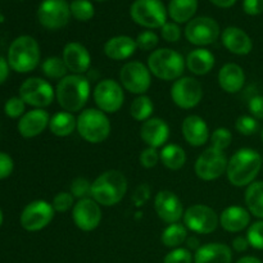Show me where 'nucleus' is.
Segmentation results:
<instances>
[{"mask_svg":"<svg viewBox=\"0 0 263 263\" xmlns=\"http://www.w3.org/2000/svg\"><path fill=\"white\" fill-rule=\"evenodd\" d=\"M181 133L185 141L194 148L204 145L211 136L207 122L197 115H190L184 118L181 123Z\"/></svg>","mask_w":263,"mask_h":263,"instance_id":"21","label":"nucleus"},{"mask_svg":"<svg viewBox=\"0 0 263 263\" xmlns=\"http://www.w3.org/2000/svg\"><path fill=\"white\" fill-rule=\"evenodd\" d=\"M261 139H262V143H263V128H262V131H261Z\"/></svg>","mask_w":263,"mask_h":263,"instance_id":"57","label":"nucleus"},{"mask_svg":"<svg viewBox=\"0 0 263 263\" xmlns=\"http://www.w3.org/2000/svg\"><path fill=\"white\" fill-rule=\"evenodd\" d=\"M154 112L153 100L148 95H138L133 100L130 107V115L138 122H145L152 118Z\"/></svg>","mask_w":263,"mask_h":263,"instance_id":"34","label":"nucleus"},{"mask_svg":"<svg viewBox=\"0 0 263 263\" xmlns=\"http://www.w3.org/2000/svg\"><path fill=\"white\" fill-rule=\"evenodd\" d=\"M26 103L21 97H12L5 102L4 112L10 118H20L25 115Z\"/></svg>","mask_w":263,"mask_h":263,"instance_id":"43","label":"nucleus"},{"mask_svg":"<svg viewBox=\"0 0 263 263\" xmlns=\"http://www.w3.org/2000/svg\"><path fill=\"white\" fill-rule=\"evenodd\" d=\"M217 79L220 87L228 94H236L246 85L244 69L236 63H226L221 67Z\"/></svg>","mask_w":263,"mask_h":263,"instance_id":"25","label":"nucleus"},{"mask_svg":"<svg viewBox=\"0 0 263 263\" xmlns=\"http://www.w3.org/2000/svg\"><path fill=\"white\" fill-rule=\"evenodd\" d=\"M140 138L151 148H163L170 138V126L159 117L149 118L141 125Z\"/></svg>","mask_w":263,"mask_h":263,"instance_id":"20","label":"nucleus"},{"mask_svg":"<svg viewBox=\"0 0 263 263\" xmlns=\"http://www.w3.org/2000/svg\"><path fill=\"white\" fill-rule=\"evenodd\" d=\"M248 109L252 117L256 120H263V95H254L248 103Z\"/></svg>","mask_w":263,"mask_h":263,"instance_id":"49","label":"nucleus"},{"mask_svg":"<svg viewBox=\"0 0 263 263\" xmlns=\"http://www.w3.org/2000/svg\"><path fill=\"white\" fill-rule=\"evenodd\" d=\"M210 141L212 148L221 152H225L231 145V143H233V134H231V131L229 128L218 127L213 133H211Z\"/></svg>","mask_w":263,"mask_h":263,"instance_id":"37","label":"nucleus"},{"mask_svg":"<svg viewBox=\"0 0 263 263\" xmlns=\"http://www.w3.org/2000/svg\"><path fill=\"white\" fill-rule=\"evenodd\" d=\"M236 263H262V261L254 256H246V257H241L240 259H238V262Z\"/></svg>","mask_w":263,"mask_h":263,"instance_id":"55","label":"nucleus"},{"mask_svg":"<svg viewBox=\"0 0 263 263\" xmlns=\"http://www.w3.org/2000/svg\"><path fill=\"white\" fill-rule=\"evenodd\" d=\"M198 10V0H170L167 13L175 23H187Z\"/></svg>","mask_w":263,"mask_h":263,"instance_id":"29","label":"nucleus"},{"mask_svg":"<svg viewBox=\"0 0 263 263\" xmlns=\"http://www.w3.org/2000/svg\"><path fill=\"white\" fill-rule=\"evenodd\" d=\"M54 211L59 213H66L69 210H72L74 205V198L69 192H61L55 194L51 202Z\"/></svg>","mask_w":263,"mask_h":263,"instance_id":"42","label":"nucleus"},{"mask_svg":"<svg viewBox=\"0 0 263 263\" xmlns=\"http://www.w3.org/2000/svg\"><path fill=\"white\" fill-rule=\"evenodd\" d=\"M49 122H50V116L45 109L33 108L20 118L17 126L18 133L26 139L36 138L43 134L46 127H49Z\"/></svg>","mask_w":263,"mask_h":263,"instance_id":"22","label":"nucleus"},{"mask_svg":"<svg viewBox=\"0 0 263 263\" xmlns=\"http://www.w3.org/2000/svg\"><path fill=\"white\" fill-rule=\"evenodd\" d=\"M154 211L163 222L177 223L184 217V205L180 198L171 190H161L154 198Z\"/></svg>","mask_w":263,"mask_h":263,"instance_id":"18","label":"nucleus"},{"mask_svg":"<svg viewBox=\"0 0 263 263\" xmlns=\"http://www.w3.org/2000/svg\"><path fill=\"white\" fill-rule=\"evenodd\" d=\"M181 28L175 22H166L161 27V36L167 43H177L181 39Z\"/></svg>","mask_w":263,"mask_h":263,"instance_id":"46","label":"nucleus"},{"mask_svg":"<svg viewBox=\"0 0 263 263\" xmlns=\"http://www.w3.org/2000/svg\"><path fill=\"white\" fill-rule=\"evenodd\" d=\"M91 184L92 182L89 181L86 177H76L69 185V193L77 200L91 198Z\"/></svg>","mask_w":263,"mask_h":263,"instance_id":"38","label":"nucleus"},{"mask_svg":"<svg viewBox=\"0 0 263 263\" xmlns=\"http://www.w3.org/2000/svg\"><path fill=\"white\" fill-rule=\"evenodd\" d=\"M20 97L26 104L44 109L55 99V89L41 77H30L20 86Z\"/></svg>","mask_w":263,"mask_h":263,"instance_id":"8","label":"nucleus"},{"mask_svg":"<svg viewBox=\"0 0 263 263\" xmlns=\"http://www.w3.org/2000/svg\"><path fill=\"white\" fill-rule=\"evenodd\" d=\"M76 130L87 143L100 144L109 138L112 126L107 113L98 108H87L77 117Z\"/></svg>","mask_w":263,"mask_h":263,"instance_id":"6","label":"nucleus"},{"mask_svg":"<svg viewBox=\"0 0 263 263\" xmlns=\"http://www.w3.org/2000/svg\"><path fill=\"white\" fill-rule=\"evenodd\" d=\"M14 170V162L9 154L0 152V180H4L12 175Z\"/></svg>","mask_w":263,"mask_h":263,"instance_id":"47","label":"nucleus"},{"mask_svg":"<svg viewBox=\"0 0 263 263\" xmlns=\"http://www.w3.org/2000/svg\"><path fill=\"white\" fill-rule=\"evenodd\" d=\"M220 226L228 233H241L249 228L251 213L240 205H230L220 213Z\"/></svg>","mask_w":263,"mask_h":263,"instance_id":"24","label":"nucleus"},{"mask_svg":"<svg viewBox=\"0 0 263 263\" xmlns=\"http://www.w3.org/2000/svg\"><path fill=\"white\" fill-rule=\"evenodd\" d=\"M127 189L125 174L118 170H108L92 181L91 198L100 207H112L125 198Z\"/></svg>","mask_w":263,"mask_h":263,"instance_id":"3","label":"nucleus"},{"mask_svg":"<svg viewBox=\"0 0 263 263\" xmlns=\"http://www.w3.org/2000/svg\"><path fill=\"white\" fill-rule=\"evenodd\" d=\"M9 68L10 67L7 59L0 55V85L7 81L8 76H9Z\"/></svg>","mask_w":263,"mask_h":263,"instance_id":"52","label":"nucleus"},{"mask_svg":"<svg viewBox=\"0 0 263 263\" xmlns=\"http://www.w3.org/2000/svg\"><path fill=\"white\" fill-rule=\"evenodd\" d=\"M97 2H104V0H97Z\"/></svg>","mask_w":263,"mask_h":263,"instance_id":"58","label":"nucleus"},{"mask_svg":"<svg viewBox=\"0 0 263 263\" xmlns=\"http://www.w3.org/2000/svg\"><path fill=\"white\" fill-rule=\"evenodd\" d=\"M136 41V46L138 49L144 51H154L156 50L157 45L159 43L158 35H157L154 31L152 30H146L143 31L138 35V37L135 39Z\"/></svg>","mask_w":263,"mask_h":263,"instance_id":"40","label":"nucleus"},{"mask_svg":"<svg viewBox=\"0 0 263 263\" xmlns=\"http://www.w3.org/2000/svg\"><path fill=\"white\" fill-rule=\"evenodd\" d=\"M41 53L39 43L28 35L18 36L12 41L8 50V63L18 73H28L40 63Z\"/></svg>","mask_w":263,"mask_h":263,"instance_id":"4","label":"nucleus"},{"mask_svg":"<svg viewBox=\"0 0 263 263\" xmlns=\"http://www.w3.org/2000/svg\"><path fill=\"white\" fill-rule=\"evenodd\" d=\"M229 159L223 152L210 148L199 154L194 164L195 175L203 181H213L226 174Z\"/></svg>","mask_w":263,"mask_h":263,"instance_id":"12","label":"nucleus"},{"mask_svg":"<svg viewBox=\"0 0 263 263\" xmlns=\"http://www.w3.org/2000/svg\"><path fill=\"white\" fill-rule=\"evenodd\" d=\"M122 85L113 79H104L98 82L92 91V99L98 109L104 113H116L122 108L125 92Z\"/></svg>","mask_w":263,"mask_h":263,"instance_id":"9","label":"nucleus"},{"mask_svg":"<svg viewBox=\"0 0 263 263\" xmlns=\"http://www.w3.org/2000/svg\"><path fill=\"white\" fill-rule=\"evenodd\" d=\"M261 168V154L252 148H241L229 159L226 176L233 186L246 187L256 181Z\"/></svg>","mask_w":263,"mask_h":263,"instance_id":"1","label":"nucleus"},{"mask_svg":"<svg viewBox=\"0 0 263 263\" xmlns=\"http://www.w3.org/2000/svg\"><path fill=\"white\" fill-rule=\"evenodd\" d=\"M182 220L187 230L200 235L212 234L220 226V217L216 211L205 204H193L187 207Z\"/></svg>","mask_w":263,"mask_h":263,"instance_id":"11","label":"nucleus"},{"mask_svg":"<svg viewBox=\"0 0 263 263\" xmlns=\"http://www.w3.org/2000/svg\"><path fill=\"white\" fill-rule=\"evenodd\" d=\"M221 41L222 45L235 55H248L253 49L251 36L235 26H229L221 32Z\"/></svg>","mask_w":263,"mask_h":263,"instance_id":"23","label":"nucleus"},{"mask_svg":"<svg viewBox=\"0 0 263 263\" xmlns=\"http://www.w3.org/2000/svg\"><path fill=\"white\" fill-rule=\"evenodd\" d=\"M139 162H140L141 166L144 168H154L157 164L161 162V158H159V152L157 151L156 148H151L148 146L146 149H144L143 152L139 156Z\"/></svg>","mask_w":263,"mask_h":263,"instance_id":"45","label":"nucleus"},{"mask_svg":"<svg viewBox=\"0 0 263 263\" xmlns=\"http://www.w3.org/2000/svg\"><path fill=\"white\" fill-rule=\"evenodd\" d=\"M170 95L175 104L181 109H193L203 99V86L195 77L182 76L174 81Z\"/></svg>","mask_w":263,"mask_h":263,"instance_id":"13","label":"nucleus"},{"mask_svg":"<svg viewBox=\"0 0 263 263\" xmlns=\"http://www.w3.org/2000/svg\"><path fill=\"white\" fill-rule=\"evenodd\" d=\"M54 215H55V211H54L51 203L43 199H37L28 203L23 208L20 222L26 231L35 233V231H40L50 225Z\"/></svg>","mask_w":263,"mask_h":263,"instance_id":"14","label":"nucleus"},{"mask_svg":"<svg viewBox=\"0 0 263 263\" xmlns=\"http://www.w3.org/2000/svg\"><path fill=\"white\" fill-rule=\"evenodd\" d=\"M194 256L187 248H175L166 254L163 263H193Z\"/></svg>","mask_w":263,"mask_h":263,"instance_id":"44","label":"nucleus"},{"mask_svg":"<svg viewBox=\"0 0 263 263\" xmlns=\"http://www.w3.org/2000/svg\"><path fill=\"white\" fill-rule=\"evenodd\" d=\"M231 246H233L234 251L238 252V253H243V252H246L247 249L251 247L249 246V241L248 239H247V236H241V235L234 238Z\"/></svg>","mask_w":263,"mask_h":263,"instance_id":"51","label":"nucleus"},{"mask_svg":"<svg viewBox=\"0 0 263 263\" xmlns=\"http://www.w3.org/2000/svg\"><path fill=\"white\" fill-rule=\"evenodd\" d=\"M220 36V25L211 17H195L185 27L186 40L198 48L211 45Z\"/></svg>","mask_w":263,"mask_h":263,"instance_id":"15","label":"nucleus"},{"mask_svg":"<svg viewBox=\"0 0 263 263\" xmlns=\"http://www.w3.org/2000/svg\"><path fill=\"white\" fill-rule=\"evenodd\" d=\"M187 239V229L184 223H171L167 226L161 235V241L167 248H180V246L186 241Z\"/></svg>","mask_w":263,"mask_h":263,"instance_id":"33","label":"nucleus"},{"mask_svg":"<svg viewBox=\"0 0 263 263\" xmlns=\"http://www.w3.org/2000/svg\"><path fill=\"white\" fill-rule=\"evenodd\" d=\"M120 84L131 94L144 95L152 85V73L148 66L139 61L125 63L120 69Z\"/></svg>","mask_w":263,"mask_h":263,"instance_id":"10","label":"nucleus"},{"mask_svg":"<svg viewBox=\"0 0 263 263\" xmlns=\"http://www.w3.org/2000/svg\"><path fill=\"white\" fill-rule=\"evenodd\" d=\"M210 2L218 8H231L236 0H210Z\"/></svg>","mask_w":263,"mask_h":263,"instance_id":"54","label":"nucleus"},{"mask_svg":"<svg viewBox=\"0 0 263 263\" xmlns=\"http://www.w3.org/2000/svg\"><path fill=\"white\" fill-rule=\"evenodd\" d=\"M71 8L67 0H44L37 9V20L48 30H59L68 25Z\"/></svg>","mask_w":263,"mask_h":263,"instance_id":"16","label":"nucleus"},{"mask_svg":"<svg viewBox=\"0 0 263 263\" xmlns=\"http://www.w3.org/2000/svg\"><path fill=\"white\" fill-rule=\"evenodd\" d=\"M233 249L223 243H208L194 253V263H231Z\"/></svg>","mask_w":263,"mask_h":263,"instance_id":"27","label":"nucleus"},{"mask_svg":"<svg viewBox=\"0 0 263 263\" xmlns=\"http://www.w3.org/2000/svg\"><path fill=\"white\" fill-rule=\"evenodd\" d=\"M159 158H161L162 164L166 168L177 171L181 170L186 163V152L179 144H166L159 152Z\"/></svg>","mask_w":263,"mask_h":263,"instance_id":"31","label":"nucleus"},{"mask_svg":"<svg viewBox=\"0 0 263 263\" xmlns=\"http://www.w3.org/2000/svg\"><path fill=\"white\" fill-rule=\"evenodd\" d=\"M244 200L249 213L263 220V181H254L247 186Z\"/></svg>","mask_w":263,"mask_h":263,"instance_id":"32","label":"nucleus"},{"mask_svg":"<svg viewBox=\"0 0 263 263\" xmlns=\"http://www.w3.org/2000/svg\"><path fill=\"white\" fill-rule=\"evenodd\" d=\"M102 207L92 198L77 200L72 208V220L81 231H94L102 222Z\"/></svg>","mask_w":263,"mask_h":263,"instance_id":"17","label":"nucleus"},{"mask_svg":"<svg viewBox=\"0 0 263 263\" xmlns=\"http://www.w3.org/2000/svg\"><path fill=\"white\" fill-rule=\"evenodd\" d=\"M90 94V82L84 74H67L55 86V99L59 107L69 113L84 110Z\"/></svg>","mask_w":263,"mask_h":263,"instance_id":"2","label":"nucleus"},{"mask_svg":"<svg viewBox=\"0 0 263 263\" xmlns=\"http://www.w3.org/2000/svg\"><path fill=\"white\" fill-rule=\"evenodd\" d=\"M77 127V118L74 117L73 113L66 112H57L50 117V122H49V130L54 136L58 138H67V136L72 135L73 131Z\"/></svg>","mask_w":263,"mask_h":263,"instance_id":"30","label":"nucleus"},{"mask_svg":"<svg viewBox=\"0 0 263 263\" xmlns=\"http://www.w3.org/2000/svg\"><path fill=\"white\" fill-rule=\"evenodd\" d=\"M243 9L248 15H259L263 13V0H243Z\"/></svg>","mask_w":263,"mask_h":263,"instance_id":"50","label":"nucleus"},{"mask_svg":"<svg viewBox=\"0 0 263 263\" xmlns=\"http://www.w3.org/2000/svg\"><path fill=\"white\" fill-rule=\"evenodd\" d=\"M235 128L240 135L243 136H252L258 133L259 123L258 120H256L252 116H240L235 122Z\"/></svg>","mask_w":263,"mask_h":263,"instance_id":"39","label":"nucleus"},{"mask_svg":"<svg viewBox=\"0 0 263 263\" xmlns=\"http://www.w3.org/2000/svg\"><path fill=\"white\" fill-rule=\"evenodd\" d=\"M69 8L72 17L80 22H87L94 17V5L89 0H72Z\"/></svg>","mask_w":263,"mask_h":263,"instance_id":"36","label":"nucleus"},{"mask_svg":"<svg viewBox=\"0 0 263 263\" xmlns=\"http://www.w3.org/2000/svg\"><path fill=\"white\" fill-rule=\"evenodd\" d=\"M138 50L135 39L127 35L113 36L104 44V54L112 61H126Z\"/></svg>","mask_w":263,"mask_h":263,"instance_id":"26","label":"nucleus"},{"mask_svg":"<svg viewBox=\"0 0 263 263\" xmlns=\"http://www.w3.org/2000/svg\"><path fill=\"white\" fill-rule=\"evenodd\" d=\"M247 239L252 248L263 251V220L249 225L248 231H247Z\"/></svg>","mask_w":263,"mask_h":263,"instance_id":"41","label":"nucleus"},{"mask_svg":"<svg viewBox=\"0 0 263 263\" xmlns=\"http://www.w3.org/2000/svg\"><path fill=\"white\" fill-rule=\"evenodd\" d=\"M148 68L154 77L163 81H176L184 74L186 68L185 58L170 48L156 49L148 57Z\"/></svg>","mask_w":263,"mask_h":263,"instance_id":"5","label":"nucleus"},{"mask_svg":"<svg viewBox=\"0 0 263 263\" xmlns=\"http://www.w3.org/2000/svg\"><path fill=\"white\" fill-rule=\"evenodd\" d=\"M185 243H186L187 249H189V251L197 252L198 249L202 247V244H200L199 239H198L197 236H187V239H186V241H185Z\"/></svg>","mask_w":263,"mask_h":263,"instance_id":"53","label":"nucleus"},{"mask_svg":"<svg viewBox=\"0 0 263 263\" xmlns=\"http://www.w3.org/2000/svg\"><path fill=\"white\" fill-rule=\"evenodd\" d=\"M41 71L45 74V77L50 80H58L61 81L62 79L67 76L68 73V68H67L66 63L61 57H48L45 61L41 64Z\"/></svg>","mask_w":263,"mask_h":263,"instance_id":"35","label":"nucleus"},{"mask_svg":"<svg viewBox=\"0 0 263 263\" xmlns=\"http://www.w3.org/2000/svg\"><path fill=\"white\" fill-rule=\"evenodd\" d=\"M3 220H4V216H3V212H2V210H0V226H2V223H3Z\"/></svg>","mask_w":263,"mask_h":263,"instance_id":"56","label":"nucleus"},{"mask_svg":"<svg viewBox=\"0 0 263 263\" xmlns=\"http://www.w3.org/2000/svg\"><path fill=\"white\" fill-rule=\"evenodd\" d=\"M186 68L195 76H204L213 69L216 64V57L205 48H197L190 51L185 58Z\"/></svg>","mask_w":263,"mask_h":263,"instance_id":"28","label":"nucleus"},{"mask_svg":"<svg viewBox=\"0 0 263 263\" xmlns=\"http://www.w3.org/2000/svg\"><path fill=\"white\" fill-rule=\"evenodd\" d=\"M149 198H151V189H149V186L146 184H140L136 187L135 192H134L133 202L138 207H141V205H144L148 202Z\"/></svg>","mask_w":263,"mask_h":263,"instance_id":"48","label":"nucleus"},{"mask_svg":"<svg viewBox=\"0 0 263 263\" xmlns=\"http://www.w3.org/2000/svg\"><path fill=\"white\" fill-rule=\"evenodd\" d=\"M62 59L66 63L68 72L73 74H85L91 66V55L89 50L77 41L66 44L62 53Z\"/></svg>","mask_w":263,"mask_h":263,"instance_id":"19","label":"nucleus"},{"mask_svg":"<svg viewBox=\"0 0 263 263\" xmlns=\"http://www.w3.org/2000/svg\"><path fill=\"white\" fill-rule=\"evenodd\" d=\"M167 9L161 0H135L130 15L135 23L148 30L161 28L167 22Z\"/></svg>","mask_w":263,"mask_h":263,"instance_id":"7","label":"nucleus"}]
</instances>
